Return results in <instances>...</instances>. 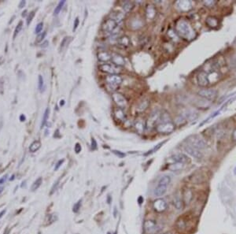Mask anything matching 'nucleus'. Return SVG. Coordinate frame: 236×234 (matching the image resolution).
<instances>
[{
    "mask_svg": "<svg viewBox=\"0 0 236 234\" xmlns=\"http://www.w3.org/2000/svg\"><path fill=\"white\" fill-rule=\"evenodd\" d=\"M43 182V179L42 177H39L38 179H36L35 182L33 184V186H32V191H35L36 189H38L39 188V186L41 185Z\"/></svg>",
    "mask_w": 236,
    "mask_h": 234,
    "instance_id": "obj_33",
    "label": "nucleus"
},
{
    "mask_svg": "<svg viewBox=\"0 0 236 234\" xmlns=\"http://www.w3.org/2000/svg\"><path fill=\"white\" fill-rule=\"evenodd\" d=\"M79 24H80V20H79L78 17H76L75 22H74V26H73V31H76V28H78Z\"/></svg>",
    "mask_w": 236,
    "mask_h": 234,
    "instance_id": "obj_42",
    "label": "nucleus"
},
{
    "mask_svg": "<svg viewBox=\"0 0 236 234\" xmlns=\"http://www.w3.org/2000/svg\"><path fill=\"white\" fill-rule=\"evenodd\" d=\"M216 3V2H212V1H206V2H205V4L207 6H212L214 3Z\"/></svg>",
    "mask_w": 236,
    "mask_h": 234,
    "instance_id": "obj_45",
    "label": "nucleus"
},
{
    "mask_svg": "<svg viewBox=\"0 0 236 234\" xmlns=\"http://www.w3.org/2000/svg\"><path fill=\"white\" fill-rule=\"evenodd\" d=\"M232 138H233V140H235V141H236V128L233 132V134H232Z\"/></svg>",
    "mask_w": 236,
    "mask_h": 234,
    "instance_id": "obj_46",
    "label": "nucleus"
},
{
    "mask_svg": "<svg viewBox=\"0 0 236 234\" xmlns=\"http://www.w3.org/2000/svg\"><path fill=\"white\" fill-rule=\"evenodd\" d=\"M144 25V22L141 17L138 16L133 17L131 19L129 20V23H128V26L130 28L133 30H137L141 28Z\"/></svg>",
    "mask_w": 236,
    "mask_h": 234,
    "instance_id": "obj_12",
    "label": "nucleus"
},
{
    "mask_svg": "<svg viewBox=\"0 0 236 234\" xmlns=\"http://www.w3.org/2000/svg\"><path fill=\"white\" fill-rule=\"evenodd\" d=\"M44 78H43V76H41V75H39V83H38L39 89L40 90V91H42L43 87H44Z\"/></svg>",
    "mask_w": 236,
    "mask_h": 234,
    "instance_id": "obj_35",
    "label": "nucleus"
},
{
    "mask_svg": "<svg viewBox=\"0 0 236 234\" xmlns=\"http://www.w3.org/2000/svg\"><path fill=\"white\" fill-rule=\"evenodd\" d=\"M114 234H117V233H116V232H115V233H114Z\"/></svg>",
    "mask_w": 236,
    "mask_h": 234,
    "instance_id": "obj_55",
    "label": "nucleus"
},
{
    "mask_svg": "<svg viewBox=\"0 0 236 234\" xmlns=\"http://www.w3.org/2000/svg\"><path fill=\"white\" fill-rule=\"evenodd\" d=\"M34 17H35V11H32V12L28 14V17H27V25H30V23L32 22L33 19L34 18Z\"/></svg>",
    "mask_w": 236,
    "mask_h": 234,
    "instance_id": "obj_36",
    "label": "nucleus"
},
{
    "mask_svg": "<svg viewBox=\"0 0 236 234\" xmlns=\"http://www.w3.org/2000/svg\"><path fill=\"white\" fill-rule=\"evenodd\" d=\"M167 186H163V185H157V187L155 188L154 191V194L156 196H162L166 193L167 192Z\"/></svg>",
    "mask_w": 236,
    "mask_h": 234,
    "instance_id": "obj_21",
    "label": "nucleus"
},
{
    "mask_svg": "<svg viewBox=\"0 0 236 234\" xmlns=\"http://www.w3.org/2000/svg\"><path fill=\"white\" fill-rule=\"evenodd\" d=\"M149 104V101L148 99H143V101H141L139 103H138L137 108H136V110L138 112H143L145 111L148 108Z\"/></svg>",
    "mask_w": 236,
    "mask_h": 234,
    "instance_id": "obj_22",
    "label": "nucleus"
},
{
    "mask_svg": "<svg viewBox=\"0 0 236 234\" xmlns=\"http://www.w3.org/2000/svg\"><path fill=\"white\" fill-rule=\"evenodd\" d=\"M118 44L120 46H122L124 47H127L131 45V40L128 36L127 35H123L121 37H120L118 40Z\"/></svg>",
    "mask_w": 236,
    "mask_h": 234,
    "instance_id": "obj_23",
    "label": "nucleus"
},
{
    "mask_svg": "<svg viewBox=\"0 0 236 234\" xmlns=\"http://www.w3.org/2000/svg\"><path fill=\"white\" fill-rule=\"evenodd\" d=\"M5 213H6V210H3L2 212L0 213V218H2V217H3V215H4Z\"/></svg>",
    "mask_w": 236,
    "mask_h": 234,
    "instance_id": "obj_51",
    "label": "nucleus"
},
{
    "mask_svg": "<svg viewBox=\"0 0 236 234\" xmlns=\"http://www.w3.org/2000/svg\"><path fill=\"white\" fill-rule=\"evenodd\" d=\"M184 151L187 153H188L189 155H191L192 157L195 158H198V159H200V158H202V152L201 151V150H198L195 147H192L190 145L186 144L184 146Z\"/></svg>",
    "mask_w": 236,
    "mask_h": 234,
    "instance_id": "obj_13",
    "label": "nucleus"
},
{
    "mask_svg": "<svg viewBox=\"0 0 236 234\" xmlns=\"http://www.w3.org/2000/svg\"><path fill=\"white\" fill-rule=\"evenodd\" d=\"M46 32H44L43 33H41V34H39V35L37 36V40H36V42H40V41L44 40V39L45 38V36H46Z\"/></svg>",
    "mask_w": 236,
    "mask_h": 234,
    "instance_id": "obj_39",
    "label": "nucleus"
},
{
    "mask_svg": "<svg viewBox=\"0 0 236 234\" xmlns=\"http://www.w3.org/2000/svg\"><path fill=\"white\" fill-rule=\"evenodd\" d=\"M113 152H114L115 155H117L118 157H120V158H123V157H125V153L121 152V151H113Z\"/></svg>",
    "mask_w": 236,
    "mask_h": 234,
    "instance_id": "obj_41",
    "label": "nucleus"
},
{
    "mask_svg": "<svg viewBox=\"0 0 236 234\" xmlns=\"http://www.w3.org/2000/svg\"><path fill=\"white\" fill-rule=\"evenodd\" d=\"M171 182V177L168 176V175H165L163 176L159 179L157 185H163V186H167L168 187V185Z\"/></svg>",
    "mask_w": 236,
    "mask_h": 234,
    "instance_id": "obj_25",
    "label": "nucleus"
},
{
    "mask_svg": "<svg viewBox=\"0 0 236 234\" xmlns=\"http://www.w3.org/2000/svg\"><path fill=\"white\" fill-rule=\"evenodd\" d=\"M98 59L102 62H106L109 60H111V54L107 51H99L97 54Z\"/></svg>",
    "mask_w": 236,
    "mask_h": 234,
    "instance_id": "obj_19",
    "label": "nucleus"
},
{
    "mask_svg": "<svg viewBox=\"0 0 236 234\" xmlns=\"http://www.w3.org/2000/svg\"><path fill=\"white\" fill-rule=\"evenodd\" d=\"M160 229L159 226H157L154 221L147 220L143 224V230L146 234H156Z\"/></svg>",
    "mask_w": 236,
    "mask_h": 234,
    "instance_id": "obj_4",
    "label": "nucleus"
},
{
    "mask_svg": "<svg viewBox=\"0 0 236 234\" xmlns=\"http://www.w3.org/2000/svg\"><path fill=\"white\" fill-rule=\"evenodd\" d=\"M177 33L185 40H190L194 37V31L190 25L185 20H179L176 25Z\"/></svg>",
    "mask_w": 236,
    "mask_h": 234,
    "instance_id": "obj_1",
    "label": "nucleus"
},
{
    "mask_svg": "<svg viewBox=\"0 0 236 234\" xmlns=\"http://www.w3.org/2000/svg\"><path fill=\"white\" fill-rule=\"evenodd\" d=\"M6 177H3L2 179L0 180V184H3V183L6 181Z\"/></svg>",
    "mask_w": 236,
    "mask_h": 234,
    "instance_id": "obj_50",
    "label": "nucleus"
},
{
    "mask_svg": "<svg viewBox=\"0 0 236 234\" xmlns=\"http://www.w3.org/2000/svg\"><path fill=\"white\" fill-rule=\"evenodd\" d=\"M111 60L113 64L116 65V66H118V67L124 66L125 65V58L123 57L122 55H120V54L113 53L111 55Z\"/></svg>",
    "mask_w": 236,
    "mask_h": 234,
    "instance_id": "obj_15",
    "label": "nucleus"
},
{
    "mask_svg": "<svg viewBox=\"0 0 236 234\" xmlns=\"http://www.w3.org/2000/svg\"><path fill=\"white\" fill-rule=\"evenodd\" d=\"M41 147V143L39 140H35L34 142L32 143V144L30 145L29 147V151L31 152H35L36 151H38Z\"/></svg>",
    "mask_w": 236,
    "mask_h": 234,
    "instance_id": "obj_28",
    "label": "nucleus"
},
{
    "mask_svg": "<svg viewBox=\"0 0 236 234\" xmlns=\"http://www.w3.org/2000/svg\"><path fill=\"white\" fill-rule=\"evenodd\" d=\"M176 6L180 10L187 11L191 9L192 4L190 1H178L176 3Z\"/></svg>",
    "mask_w": 236,
    "mask_h": 234,
    "instance_id": "obj_17",
    "label": "nucleus"
},
{
    "mask_svg": "<svg viewBox=\"0 0 236 234\" xmlns=\"http://www.w3.org/2000/svg\"><path fill=\"white\" fill-rule=\"evenodd\" d=\"M22 26H23V22H20L19 23H18L17 26L16 27V28H15V30H14V38H15L17 35H18V33H19L20 32H21V28H22Z\"/></svg>",
    "mask_w": 236,
    "mask_h": 234,
    "instance_id": "obj_34",
    "label": "nucleus"
},
{
    "mask_svg": "<svg viewBox=\"0 0 236 234\" xmlns=\"http://www.w3.org/2000/svg\"><path fill=\"white\" fill-rule=\"evenodd\" d=\"M64 161H65L64 159H62V160L58 161V162H57V163L56 164V166H55V168H54V169H55V170H57V169H59V167L62 165V163L64 162Z\"/></svg>",
    "mask_w": 236,
    "mask_h": 234,
    "instance_id": "obj_43",
    "label": "nucleus"
},
{
    "mask_svg": "<svg viewBox=\"0 0 236 234\" xmlns=\"http://www.w3.org/2000/svg\"><path fill=\"white\" fill-rule=\"evenodd\" d=\"M49 113H50L49 108H46V110H45V112H44V117H43V121H42V123H41V128L44 127L45 125L46 124L47 119H48V117H49Z\"/></svg>",
    "mask_w": 236,
    "mask_h": 234,
    "instance_id": "obj_32",
    "label": "nucleus"
},
{
    "mask_svg": "<svg viewBox=\"0 0 236 234\" xmlns=\"http://www.w3.org/2000/svg\"><path fill=\"white\" fill-rule=\"evenodd\" d=\"M156 9L153 5H148L146 9V16L148 20H153L156 16Z\"/></svg>",
    "mask_w": 236,
    "mask_h": 234,
    "instance_id": "obj_18",
    "label": "nucleus"
},
{
    "mask_svg": "<svg viewBox=\"0 0 236 234\" xmlns=\"http://www.w3.org/2000/svg\"><path fill=\"white\" fill-rule=\"evenodd\" d=\"M114 116H115V117H116L117 120H119V121L125 122V120H126L125 113L124 112L123 109H121V108H118V107H117L116 109H114Z\"/></svg>",
    "mask_w": 236,
    "mask_h": 234,
    "instance_id": "obj_20",
    "label": "nucleus"
},
{
    "mask_svg": "<svg viewBox=\"0 0 236 234\" xmlns=\"http://www.w3.org/2000/svg\"><path fill=\"white\" fill-rule=\"evenodd\" d=\"M74 151H75V152H76V154H78V153L80 152V151H81V145L79 143H76V145H75V147H74Z\"/></svg>",
    "mask_w": 236,
    "mask_h": 234,
    "instance_id": "obj_40",
    "label": "nucleus"
},
{
    "mask_svg": "<svg viewBox=\"0 0 236 234\" xmlns=\"http://www.w3.org/2000/svg\"><path fill=\"white\" fill-rule=\"evenodd\" d=\"M135 128L136 131L139 133H143L146 128V124H144V122L142 120H137L136 122H135Z\"/></svg>",
    "mask_w": 236,
    "mask_h": 234,
    "instance_id": "obj_24",
    "label": "nucleus"
},
{
    "mask_svg": "<svg viewBox=\"0 0 236 234\" xmlns=\"http://www.w3.org/2000/svg\"><path fill=\"white\" fill-rule=\"evenodd\" d=\"M138 203H139V204H141L143 202V197H139L138 199Z\"/></svg>",
    "mask_w": 236,
    "mask_h": 234,
    "instance_id": "obj_49",
    "label": "nucleus"
},
{
    "mask_svg": "<svg viewBox=\"0 0 236 234\" xmlns=\"http://www.w3.org/2000/svg\"><path fill=\"white\" fill-rule=\"evenodd\" d=\"M184 164L179 163V162H175L173 164H171L170 166H168V169L172 170V171H179L183 168Z\"/></svg>",
    "mask_w": 236,
    "mask_h": 234,
    "instance_id": "obj_27",
    "label": "nucleus"
},
{
    "mask_svg": "<svg viewBox=\"0 0 236 234\" xmlns=\"http://www.w3.org/2000/svg\"><path fill=\"white\" fill-rule=\"evenodd\" d=\"M43 28H44V23H43V22L39 23L38 25H36V27H35V33H37V34L40 33L41 31L43 30Z\"/></svg>",
    "mask_w": 236,
    "mask_h": 234,
    "instance_id": "obj_37",
    "label": "nucleus"
},
{
    "mask_svg": "<svg viewBox=\"0 0 236 234\" xmlns=\"http://www.w3.org/2000/svg\"><path fill=\"white\" fill-rule=\"evenodd\" d=\"M187 143L188 145H190L192 147H195L198 150H201L206 148V143L202 137L198 135H191L188 136L187 139Z\"/></svg>",
    "mask_w": 236,
    "mask_h": 234,
    "instance_id": "obj_2",
    "label": "nucleus"
},
{
    "mask_svg": "<svg viewBox=\"0 0 236 234\" xmlns=\"http://www.w3.org/2000/svg\"><path fill=\"white\" fill-rule=\"evenodd\" d=\"M197 82L198 85L201 87H206L210 84L209 79V75L206 71H200L197 75Z\"/></svg>",
    "mask_w": 236,
    "mask_h": 234,
    "instance_id": "obj_11",
    "label": "nucleus"
},
{
    "mask_svg": "<svg viewBox=\"0 0 236 234\" xmlns=\"http://www.w3.org/2000/svg\"><path fill=\"white\" fill-rule=\"evenodd\" d=\"M25 1H21L19 5V8H22V6H25Z\"/></svg>",
    "mask_w": 236,
    "mask_h": 234,
    "instance_id": "obj_47",
    "label": "nucleus"
},
{
    "mask_svg": "<svg viewBox=\"0 0 236 234\" xmlns=\"http://www.w3.org/2000/svg\"><path fill=\"white\" fill-rule=\"evenodd\" d=\"M3 187H0V193H1L2 192H3Z\"/></svg>",
    "mask_w": 236,
    "mask_h": 234,
    "instance_id": "obj_54",
    "label": "nucleus"
},
{
    "mask_svg": "<svg viewBox=\"0 0 236 234\" xmlns=\"http://www.w3.org/2000/svg\"><path fill=\"white\" fill-rule=\"evenodd\" d=\"M166 141H167V140H165V141L161 142V143H159V144H158L156 145V146H155V147H154V148H152V149L150 150V151H149L148 152L146 153V154H145V155H146V156H147V155H151V154H153V153H154V152H156V151H157L158 150L160 149L161 147H162L163 145H164V144H165Z\"/></svg>",
    "mask_w": 236,
    "mask_h": 234,
    "instance_id": "obj_30",
    "label": "nucleus"
},
{
    "mask_svg": "<svg viewBox=\"0 0 236 234\" xmlns=\"http://www.w3.org/2000/svg\"><path fill=\"white\" fill-rule=\"evenodd\" d=\"M175 129V125L172 122L159 123L157 126V131L159 133L169 134L172 133Z\"/></svg>",
    "mask_w": 236,
    "mask_h": 234,
    "instance_id": "obj_5",
    "label": "nucleus"
},
{
    "mask_svg": "<svg viewBox=\"0 0 236 234\" xmlns=\"http://www.w3.org/2000/svg\"><path fill=\"white\" fill-rule=\"evenodd\" d=\"M206 24L211 28L217 27L218 25V20L214 17H208L206 19Z\"/></svg>",
    "mask_w": 236,
    "mask_h": 234,
    "instance_id": "obj_26",
    "label": "nucleus"
},
{
    "mask_svg": "<svg viewBox=\"0 0 236 234\" xmlns=\"http://www.w3.org/2000/svg\"><path fill=\"white\" fill-rule=\"evenodd\" d=\"M106 82L107 84V87L109 88V90L112 91H116L118 86H119L123 81L122 77L119 76L118 74H114V75H108L106 76Z\"/></svg>",
    "mask_w": 236,
    "mask_h": 234,
    "instance_id": "obj_3",
    "label": "nucleus"
},
{
    "mask_svg": "<svg viewBox=\"0 0 236 234\" xmlns=\"http://www.w3.org/2000/svg\"><path fill=\"white\" fill-rule=\"evenodd\" d=\"M232 118H233V120H234V121H235V122H236V115H234V116H233V117H232Z\"/></svg>",
    "mask_w": 236,
    "mask_h": 234,
    "instance_id": "obj_53",
    "label": "nucleus"
},
{
    "mask_svg": "<svg viewBox=\"0 0 236 234\" xmlns=\"http://www.w3.org/2000/svg\"><path fill=\"white\" fill-rule=\"evenodd\" d=\"M172 159L175 162H179V163H187L190 162V159L187 157V155L183 154V153H177L175 154L171 157Z\"/></svg>",
    "mask_w": 236,
    "mask_h": 234,
    "instance_id": "obj_16",
    "label": "nucleus"
},
{
    "mask_svg": "<svg viewBox=\"0 0 236 234\" xmlns=\"http://www.w3.org/2000/svg\"><path fill=\"white\" fill-rule=\"evenodd\" d=\"M168 207V203L167 202L163 199H156L154 203H153V207L155 211H157L158 213L163 212L167 209Z\"/></svg>",
    "mask_w": 236,
    "mask_h": 234,
    "instance_id": "obj_14",
    "label": "nucleus"
},
{
    "mask_svg": "<svg viewBox=\"0 0 236 234\" xmlns=\"http://www.w3.org/2000/svg\"><path fill=\"white\" fill-rule=\"evenodd\" d=\"M64 104H65V101L64 100L60 101V106H63Z\"/></svg>",
    "mask_w": 236,
    "mask_h": 234,
    "instance_id": "obj_52",
    "label": "nucleus"
},
{
    "mask_svg": "<svg viewBox=\"0 0 236 234\" xmlns=\"http://www.w3.org/2000/svg\"><path fill=\"white\" fill-rule=\"evenodd\" d=\"M117 27H118L117 22L115 20L110 18V19L106 20V22H104V24L102 25V31L104 33L112 34Z\"/></svg>",
    "mask_w": 236,
    "mask_h": 234,
    "instance_id": "obj_9",
    "label": "nucleus"
},
{
    "mask_svg": "<svg viewBox=\"0 0 236 234\" xmlns=\"http://www.w3.org/2000/svg\"><path fill=\"white\" fill-rule=\"evenodd\" d=\"M122 7L125 13H128V12H130V11L133 9V7H134V4H133V3H131V2L127 1V2H125V3H124Z\"/></svg>",
    "mask_w": 236,
    "mask_h": 234,
    "instance_id": "obj_29",
    "label": "nucleus"
},
{
    "mask_svg": "<svg viewBox=\"0 0 236 234\" xmlns=\"http://www.w3.org/2000/svg\"><path fill=\"white\" fill-rule=\"evenodd\" d=\"M160 115L161 114L159 112H154L151 114L150 117L148 118L146 123V128L147 129H152L154 127H155V125H157V122H159V119H160Z\"/></svg>",
    "mask_w": 236,
    "mask_h": 234,
    "instance_id": "obj_10",
    "label": "nucleus"
},
{
    "mask_svg": "<svg viewBox=\"0 0 236 234\" xmlns=\"http://www.w3.org/2000/svg\"><path fill=\"white\" fill-rule=\"evenodd\" d=\"M80 206H81V200H80L76 203V204H74L73 206V212H77L80 208Z\"/></svg>",
    "mask_w": 236,
    "mask_h": 234,
    "instance_id": "obj_38",
    "label": "nucleus"
},
{
    "mask_svg": "<svg viewBox=\"0 0 236 234\" xmlns=\"http://www.w3.org/2000/svg\"><path fill=\"white\" fill-rule=\"evenodd\" d=\"M20 120H21V122H25V117L23 115H21V117H20Z\"/></svg>",
    "mask_w": 236,
    "mask_h": 234,
    "instance_id": "obj_48",
    "label": "nucleus"
},
{
    "mask_svg": "<svg viewBox=\"0 0 236 234\" xmlns=\"http://www.w3.org/2000/svg\"><path fill=\"white\" fill-rule=\"evenodd\" d=\"M65 4V0H63V1H60L59 3L57 4V6L55 7V9H54V15H57V14H59L60 11L62 10V9L63 8V6H64V5Z\"/></svg>",
    "mask_w": 236,
    "mask_h": 234,
    "instance_id": "obj_31",
    "label": "nucleus"
},
{
    "mask_svg": "<svg viewBox=\"0 0 236 234\" xmlns=\"http://www.w3.org/2000/svg\"><path fill=\"white\" fill-rule=\"evenodd\" d=\"M112 99H113L114 102L116 103V105H117L119 108L123 109V108L126 107L127 105H128V100H127L125 96H124L122 94H120V93L114 92L113 93V95H112Z\"/></svg>",
    "mask_w": 236,
    "mask_h": 234,
    "instance_id": "obj_7",
    "label": "nucleus"
},
{
    "mask_svg": "<svg viewBox=\"0 0 236 234\" xmlns=\"http://www.w3.org/2000/svg\"><path fill=\"white\" fill-rule=\"evenodd\" d=\"M198 95L208 100H215L217 97V91L215 89H201L198 92Z\"/></svg>",
    "mask_w": 236,
    "mask_h": 234,
    "instance_id": "obj_8",
    "label": "nucleus"
},
{
    "mask_svg": "<svg viewBox=\"0 0 236 234\" xmlns=\"http://www.w3.org/2000/svg\"><path fill=\"white\" fill-rule=\"evenodd\" d=\"M91 147H92V149L94 150L97 148V143H96V140H95L94 138L91 139Z\"/></svg>",
    "mask_w": 236,
    "mask_h": 234,
    "instance_id": "obj_44",
    "label": "nucleus"
},
{
    "mask_svg": "<svg viewBox=\"0 0 236 234\" xmlns=\"http://www.w3.org/2000/svg\"><path fill=\"white\" fill-rule=\"evenodd\" d=\"M99 70L109 74V75H114V74H118L120 73V69L118 66H116L114 64H108V63H104V64H101L98 66Z\"/></svg>",
    "mask_w": 236,
    "mask_h": 234,
    "instance_id": "obj_6",
    "label": "nucleus"
}]
</instances>
